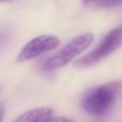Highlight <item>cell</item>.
Instances as JSON below:
<instances>
[{"mask_svg": "<svg viewBox=\"0 0 122 122\" xmlns=\"http://www.w3.org/2000/svg\"><path fill=\"white\" fill-rule=\"evenodd\" d=\"M60 44V40L51 34H43L32 39L21 48L16 58L17 62L31 60L45 53L56 49Z\"/></svg>", "mask_w": 122, "mask_h": 122, "instance_id": "4", "label": "cell"}, {"mask_svg": "<svg viewBox=\"0 0 122 122\" xmlns=\"http://www.w3.org/2000/svg\"><path fill=\"white\" fill-rule=\"evenodd\" d=\"M82 1H84L85 3H91V2H93V3H94L97 0H82Z\"/></svg>", "mask_w": 122, "mask_h": 122, "instance_id": "9", "label": "cell"}, {"mask_svg": "<svg viewBox=\"0 0 122 122\" xmlns=\"http://www.w3.org/2000/svg\"><path fill=\"white\" fill-rule=\"evenodd\" d=\"M3 118H4V108L3 106L0 105V122L3 121Z\"/></svg>", "mask_w": 122, "mask_h": 122, "instance_id": "8", "label": "cell"}, {"mask_svg": "<svg viewBox=\"0 0 122 122\" xmlns=\"http://www.w3.org/2000/svg\"><path fill=\"white\" fill-rule=\"evenodd\" d=\"M94 36L92 33H84L77 36L73 40L67 42L57 54L45 61L42 65V70L53 71L71 63V61H73L92 44Z\"/></svg>", "mask_w": 122, "mask_h": 122, "instance_id": "2", "label": "cell"}, {"mask_svg": "<svg viewBox=\"0 0 122 122\" xmlns=\"http://www.w3.org/2000/svg\"><path fill=\"white\" fill-rule=\"evenodd\" d=\"M95 4H99L101 6H115L121 3V0H97Z\"/></svg>", "mask_w": 122, "mask_h": 122, "instance_id": "6", "label": "cell"}, {"mask_svg": "<svg viewBox=\"0 0 122 122\" xmlns=\"http://www.w3.org/2000/svg\"><path fill=\"white\" fill-rule=\"evenodd\" d=\"M41 122H74L73 120L71 119H67L65 117H61V116H57V117H54V116H51L48 118L44 119L43 121Z\"/></svg>", "mask_w": 122, "mask_h": 122, "instance_id": "7", "label": "cell"}, {"mask_svg": "<svg viewBox=\"0 0 122 122\" xmlns=\"http://www.w3.org/2000/svg\"><path fill=\"white\" fill-rule=\"evenodd\" d=\"M54 115V109L51 107H38L30 109L18 116L13 122H41Z\"/></svg>", "mask_w": 122, "mask_h": 122, "instance_id": "5", "label": "cell"}, {"mask_svg": "<svg viewBox=\"0 0 122 122\" xmlns=\"http://www.w3.org/2000/svg\"><path fill=\"white\" fill-rule=\"evenodd\" d=\"M0 1H10V0H0Z\"/></svg>", "mask_w": 122, "mask_h": 122, "instance_id": "10", "label": "cell"}, {"mask_svg": "<svg viewBox=\"0 0 122 122\" xmlns=\"http://www.w3.org/2000/svg\"><path fill=\"white\" fill-rule=\"evenodd\" d=\"M121 36H122V29L121 27H117L110 32H108L103 40L97 44V47L89 51L88 54L84 55L74 63V67L76 69H86V67L92 66L93 64L100 62L116 51L121 46Z\"/></svg>", "mask_w": 122, "mask_h": 122, "instance_id": "3", "label": "cell"}, {"mask_svg": "<svg viewBox=\"0 0 122 122\" xmlns=\"http://www.w3.org/2000/svg\"><path fill=\"white\" fill-rule=\"evenodd\" d=\"M120 92V81L107 82L94 86L85 91L80 100V105L87 114L100 117L106 115L114 104Z\"/></svg>", "mask_w": 122, "mask_h": 122, "instance_id": "1", "label": "cell"}]
</instances>
